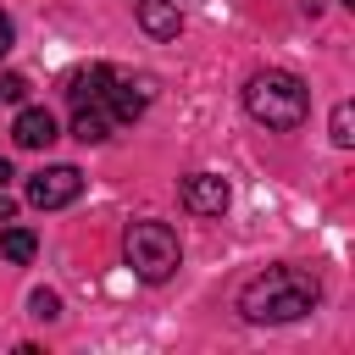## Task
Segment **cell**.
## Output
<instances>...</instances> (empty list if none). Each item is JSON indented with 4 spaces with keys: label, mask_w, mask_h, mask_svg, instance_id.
Returning a JSON list of instances; mask_svg holds the SVG:
<instances>
[{
    "label": "cell",
    "mask_w": 355,
    "mask_h": 355,
    "mask_svg": "<svg viewBox=\"0 0 355 355\" xmlns=\"http://www.w3.org/2000/svg\"><path fill=\"white\" fill-rule=\"evenodd\" d=\"M333 144H355V111H349V100L333 105Z\"/></svg>",
    "instance_id": "cell-12"
},
{
    "label": "cell",
    "mask_w": 355,
    "mask_h": 355,
    "mask_svg": "<svg viewBox=\"0 0 355 355\" xmlns=\"http://www.w3.org/2000/svg\"><path fill=\"white\" fill-rule=\"evenodd\" d=\"M11 39H17V28H11V17H6V11H0V55H6V50H11Z\"/></svg>",
    "instance_id": "cell-15"
},
{
    "label": "cell",
    "mask_w": 355,
    "mask_h": 355,
    "mask_svg": "<svg viewBox=\"0 0 355 355\" xmlns=\"http://www.w3.org/2000/svg\"><path fill=\"white\" fill-rule=\"evenodd\" d=\"M105 83H111V67L72 72V78H67V100H72V105H100V100H105Z\"/></svg>",
    "instance_id": "cell-9"
},
{
    "label": "cell",
    "mask_w": 355,
    "mask_h": 355,
    "mask_svg": "<svg viewBox=\"0 0 355 355\" xmlns=\"http://www.w3.org/2000/svg\"><path fill=\"white\" fill-rule=\"evenodd\" d=\"M11 139H17L22 150H44V144H55V116H50L44 105H28V111H17Z\"/></svg>",
    "instance_id": "cell-6"
},
{
    "label": "cell",
    "mask_w": 355,
    "mask_h": 355,
    "mask_svg": "<svg viewBox=\"0 0 355 355\" xmlns=\"http://www.w3.org/2000/svg\"><path fill=\"white\" fill-rule=\"evenodd\" d=\"M105 111H111V122H139L144 116V89H133L128 78H116L111 72V83H105V100H100Z\"/></svg>",
    "instance_id": "cell-7"
},
{
    "label": "cell",
    "mask_w": 355,
    "mask_h": 355,
    "mask_svg": "<svg viewBox=\"0 0 355 355\" xmlns=\"http://www.w3.org/2000/svg\"><path fill=\"white\" fill-rule=\"evenodd\" d=\"M111 111L105 105H78V116H72V133L83 139V144H100V139H111Z\"/></svg>",
    "instance_id": "cell-10"
},
{
    "label": "cell",
    "mask_w": 355,
    "mask_h": 355,
    "mask_svg": "<svg viewBox=\"0 0 355 355\" xmlns=\"http://www.w3.org/2000/svg\"><path fill=\"white\" fill-rule=\"evenodd\" d=\"M6 178H11V161H6V155H0V189H6Z\"/></svg>",
    "instance_id": "cell-17"
},
{
    "label": "cell",
    "mask_w": 355,
    "mask_h": 355,
    "mask_svg": "<svg viewBox=\"0 0 355 355\" xmlns=\"http://www.w3.org/2000/svg\"><path fill=\"white\" fill-rule=\"evenodd\" d=\"M78 194H83V172L78 166H44V172L28 178V205H39V211H61Z\"/></svg>",
    "instance_id": "cell-4"
},
{
    "label": "cell",
    "mask_w": 355,
    "mask_h": 355,
    "mask_svg": "<svg viewBox=\"0 0 355 355\" xmlns=\"http://www.w3.org/2000/svg\"><path fill=\"white\" fill-rule=\"evenodd\" d=\"M316 300H322V283L300 266H266L239 288L244 322H300L305 311H316Z\"/></svg>",
    "instance_id": "cell-1"
},
{
    "label": "cell",
    "mask_w": 355,
    "mask_h": 355,
    "mask_svg": "<svg viewBox=\"0 0 355 355\" xmlns=\"http://www.w3.org/2000/svg\"><path fill=\"white\" fill-rule=\"evenodd\" d=\"M33 250H39V239H33V227H6V233H0V255H6V261H17V266H28V261H33Z\"/></svg>",
    "instance_id": "cell-11"
},
{
    "label": "cell",
    "mask_w": 355,
    "mask_h": 355,
    "mask_svg": "<svg viewBox=\"0 0 355 355\" xmlns=\"http://www.w3.org/2000/svg\"><path fill=\"white\" fill-rule=\"evenodd\" d=\"M183 205L194 216H222L227 211V183L216 172H194V178H183Z\"/></svg>",
    "instance_id": "cell-5"
},
{
    "label": "cell",
    "mask_w": 355,
    "mask_h": 355,
    "mask_svg": "<svg viewBox=\"0 0 355 355\" xmlns=\"http://www.w3.org/2000/svg\"><path fill=\"white\" fill-rule=\"evenodd\" d=\"M22 94H28V78H22V72H0V100H6V105H17Z\"/></svg>",
    "instance_id": "cell-14"
},
{
    "label": "cell",
    "mask_w": 355,
    "mask_h": 355,
    "mask_svg": "<svg viewBox=\"0 0 355 355\" xmlns=\"http://www.w3.org/2000/svg\"><path fill=\"white\" fill-rule=\"evenodd\" d=\"M344 6H355V0H344Z\"/></svg>",
    "instance_id": "cell-18"
},
{
    "label": "cell",
    "mask_w": 355,
    "mask_h": 355,
    "mask_svg": "<svg viewBox=\"0 0 355 355\" xmlns=\"http://www.w3.org/2000/svg\"><path fill=\"white\" fill-rule=\"evenodd\" d=\"M11 216H17V205H11V200H6V189H0V222H11Z\"/></svg>",
    "instance_id": "cell-16"
},
{
    "label": "cell",
    "mask_w": 355,
    "mask_h": 355,
    "mask_svg": "<svg viewBox=\"0 0 355 355\" xmlns=\"http://www.w3.org/2000/svg\"><path fill=\"white\" fill-rule=\"evenodd\" d=\"M183 250H178V233L166 222H133L128 227V266L144 277V283H166L178 272Z\"/></svg>",
    "instance_id": "cell-3"
},
{
    "label": "cell",
    "mask_w": 355,
    "mask_h": 355,
    "mask_svg": "<svg viewBox=\"0 0 355 355\" xmlns=\"http://www.w3.org/2000/svg\"><path fill=\"white\" fill-rule=\"evenodd\" d=\"M244 111H250L255 122L288 133V128H300V122L311 116V89H305L294 72L266 67V72H255V78L244 83Z\"/></svg>",
    "instance_id": "cell-2"
},
{
    "label": "cell",
    "mask_w": 355,
    "mask_h": 355,
    "mask_svg": "<svg viewBox=\"0 0 355 355\" xmlns=\"http://www.w3.org/2000/svg\"><path fill=\"white\" fill-rule=\"evenodd\" d=\"M133 11H139V28L150 39H178V28H183V17H178L172 0H133Z\"/></svg>",
    "instance_id": "cell-8"
},
{
    "label": "cell",
    "mask_w": 355,
    "mask_h": 355,
    "mask_svg": "<svg viewBox=\"0 0 355 355\" xmlns=\"http://www.w3.org/2000/svg\"><path fill=\"white\" fill-rule=\"evenodd\" d=\"M28 311H33L39 322H55V316H61V300H55L50 288H33V300H28Z\"/></svg>",
    "instance_id": "cell-13"
}]
</instances>
